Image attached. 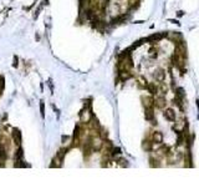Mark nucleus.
I'll list each match as a JSON object with an SVG mask.
<instances>
[{
    "instance_id": "f257e3e1",
    "label": "nucleus",
    "mask_w": 199,
    "mask_h": 187,
    "mask_svg": "<svg viewBox=\"0 0 199 187\" xmlns=\"http://www.w3.org/2000/svg\"><path fill=\"white\" fill-rule=\"evenodd\" d=\"M91 146H92L93 150H101L102 146H103V141H102V139L98 137V136L93 137V139H92V142H91Z\"/></svg>"
},
{
    "instance_id": "f03ea898",
    "label": "nucleus",
    "mask_w": 199,
    "mask_h": 187,
    "mask_svg": "<svg viewBox=\"0 0 199 187\" xmlns=\"http://www.w3.org/2000/svg\"><path fill=\"white\" fill-rule=\"evenodd\" d=\"M163 113H164V117H165L167 120H168V121H171V122H174L175 119H177L175 112H174L173 109H165Z\"/></svg>"
},
{
    "instance_id": "7ed1b4c3",
    "label": "nucleus",
    "mask_w": 199,
    "mask_h": 187,
    "mask_svg": "<svg viewBox=\"0 0 199 187\" xmlns=\"http://www.w3.org/2000/svg\"><path fill=\"white\" fill-rule=\"evenodd\" d=\"M184 127H185L184 120H178V121H175V122L173 123V129H174L177 132H183Z\"/></svg>"
},
{
    "instance_id": "20e7f679",
    "label": "nucleus",
    "mask_w": 199,
    "mask_h": 187,
    "mask_svg": "<svg viewBox=\"0 0 199 187\" xmlns=\"http://www.w3.org/2000/svg\"><path fill=\"white\" fill-rule=\"evenodd\" d=\"M152 141H153L154 143L161 145V143L163 142V135H162V132H159V131L153 132V135H152Z\"/></svg>"
},
{
    "instance_id": "39448f33",
    "label": "nucleus",
    "mask_w": 199,
    "mask_h": 187,
    "mask_svg": "<svg viewBox=\"0 0 199 187\" xmlns=\"http://www.w3.org/2000/svg\"><path fill=\"white\" fill-rule=\"evenodd\" d=\"M164 77H165V74L162 69H157L156 72H154V79L158 81V82H163L164 81Z\"/></svg>"
},
{
    "instance_id": "423d86ee",
    "label": "nucleus",
    "mask_w": 199,
    "mask_h": 187,
    "mask_svg": "<svg viewBox=\"0 0 199 187\" xmlns=\"http://www.w3.org/2000/svg\"><path fill=\"white\" fill-rule=\"evenodd\" d=\"M91 119H92V113L88 111V110H85L82 113H81V120H82V122H90L91 121Z\"/></svg>"
},
{
    "instance_id": "0eeeda50",
    "label": "nucleus",
    "mask_w": 199,
    "mask_h": 187,
    "mask_svg": "<svg viewBox=\"0 0 199 187\" xmlns=\"http://www.w3.org/2000/svg\"><path fill=\"white\" fill-rule=\"evenodd\" d=\"M142 101H143V105L146 106V109H151L152 106H153V103H154V100L151 97V96H147V97H143L142 99Z\"/></svg>"
},
{
    "instance_id": "6e6552de",
    "label": "nucleus",
    "mask_w": 199,
    "mask_h": 187,
    "mask_svg": "<svg viewBox=\"0 0 199 187\" xmlns=\"http://www.w3.org/2000/svg\"><path fill=\"white\" fill-rule=\"evenodd\" d=\"M148 84H149V82H147V80H146L144 77H142V76L138 77V85H140V87H142V89H147Z\"/></svg>"
},
{
    "instance_id": "1a4fd4ad",
    "label": "nucleus",
    "mask_w": 199,
    "mask_h": 187,
    "mask_svg": "<svg viewBox=\"0 0 199 187\" xmlns=\"http://www.w3.org/2000/svg\"><path fill=\"white\" fill-rule=\"evenodd\" d=\"M154 102L157 103V106H158L159 109H162V107H164V106H165V100H164V96H163V97H161V96H159L158 99H156V100H154Z\"/></svg>"
},
{
    "instance_id": "9d476101",
    "label": "nucleus",
    "mask_w": 199,
    "mask_h": 187,
    "mask_svg": "<svg viewBox=\"0 0 199 187\" xmlns=\"http://www.w3.org/2000/svg\"><path fill=\"white\" fill-rule=\"evenodd\" d=\"M120 76H121V79L122 80H127L130 76H131V74L128 71H126V70H123V71H121V74H120Z\"/></svg>"
}]
</instances>
